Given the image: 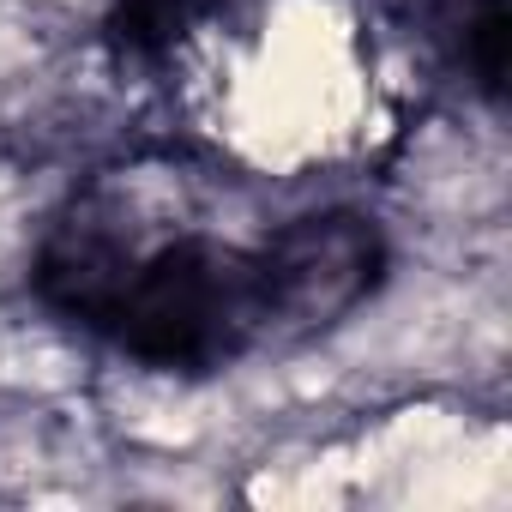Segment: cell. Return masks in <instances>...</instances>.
<instances>
[{
	"label": "cell",
	"mask_w": 512,
	"mask_h": 512,
	"mask_svg": "<svg viewBox=\"0 0 512 512\" xmlns=\"http://www.w3.org/2000/svg\"><path fill=\"white\" fill-rule=\"evenodd\" d=\"M235 0H103V43L121 67H175L205 31H223Z\"/></svg>",
	"instance_id": "1"
},
{
	"label": "cell",
	"mask_w": 512,
	"mask_h": 512,
	"mask_svg": "<svg viewBox=\"0 0 512 512\" xmlns=\"http://www.w3.org/2000/svg\"><path fill=\"white\" fill-rule=\"evenodd\" d=\"M428 43L464 73V85L488 103H500L506 79V0H434L428 7Z\"/></svg>",
	"instance_id": "2"
}]
</instances>
